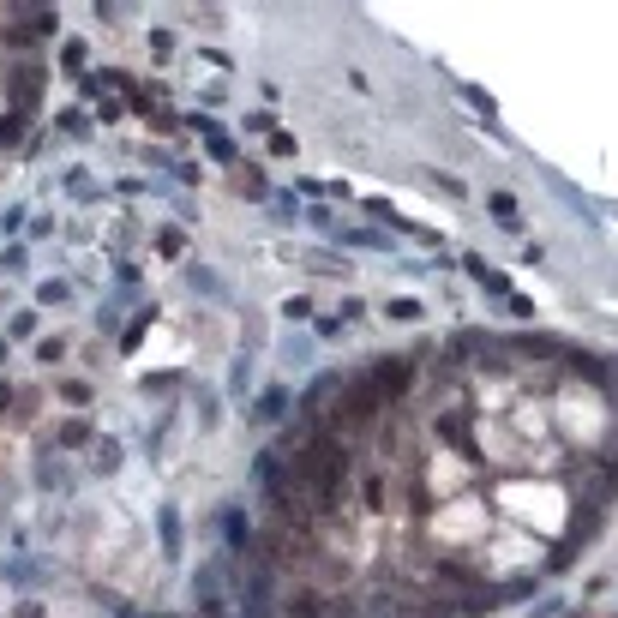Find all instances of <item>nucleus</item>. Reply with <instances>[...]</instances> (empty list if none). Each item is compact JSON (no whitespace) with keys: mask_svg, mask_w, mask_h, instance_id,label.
Listing matches in <instances>:
<instances>
[{"mask_svg":"<svg viewBox=\"0 0 618 618\" xmlns=\"http://www.w3.org/2000/svg\"><path fill=\"white\" fill-rule=\"evenodd\" d=\"M60 67H67V72H85V43H78V36L60 48Z\"/></svg>","mask_w":618,"mask_h":618,"instance_id":"nucleus-24","label":"nucleus"},{"mask_svg":"<svg viewBox=\"0 0 618 618\" xmlns=\"http://www.w3.org/2000/svg\"><path fill=\"white\" fill-rule=\"evenodd\" d=\"M150 55H157V60L174 55V36H169V30H150Z\"/></svg>","mask_w":618,"mask_h":618,"instance_id":"nucleus-31","label":"nucleus"},{"mask_svg":"<svg viewBox=\"0 0 618 618\" xmlns=\"http://www.w3.org/2000/svg\"><path fill=\"white\" fill-rule=\"evenodd\" d=\"M67 192H78V199H97V192H90V169H72V174H67Z\"/></svg>","mask_w":618,"mask_h":618,"instance_id":"nucleus-27","label":"nucleus"},{"mask_svg":"<svg viewBox=\"0 0 618 618\" xmlns=\"http://www.w3.org/2000/svg\"><path fill=\"white\" fill-rule=\"evenodd\" d=\"M427 541L438 552H480V541H487V504H480V492H462V499H450V504H432Z\"/></svg>","mask_w":618,"mask_h":618,"instance_id":"nucleus-1","label":"nucleus"},{"mask_svg":"<svg viewBox=\"0 0 618 618\" xmlns=\"http://www.w3.org/2000/svg\"><path fill=\"white\" fill-rule=\"evenodd\" d=\"M25 132H30V115H18V108H13V115L0 120V150H13V144L25 139Z\"/></svg>","mask_w":618,"mask_h":618,"instance_id":"nucleus-18","label":"nucleus"},{"mask_svg":"<svg viewBox=\"0 0 618 618\" xmlns=\"http://www.w3.org/2000/svg\"><path fill=\"white\" fill-rule=\"evenodd\" d=\"M264 144H271V157H294V150H301V144H294V139H288V132H271V139H264Z\"/></svg>","mask_w":618,"mask_h":618,"instance_id":"nucleus-26","label":"nucleus"},{"mask_svg":"<svg viewBox=\"0 0 618 618\" xmlns=\"http://www.w3.org/2000/svg\"><path fill=\"white\" fill-rule=\"evenodd\" d=\"M487 211H492V222H504V229H522V216H517V192H487Z\"/></svg>","mask_w":618,"mask_h":618,"instance_id":"nucleus-13","label":"nucleus"},{"mask_svg":"<svg viewBox=\"0 0 618 618\" xmlns=\"http://www.w3.org/2000/svg\"><path fill=\"white\" fill-rule=\"evenodd\" d=\"M13 397H18V390L6 385V378H0V415H6V408H13Z\"/></svg>","mask_w":618,"mask_h":618,"instance_id":"nucleus-36","label":"nucleus"},{"mask_svg":"<svg viewBox=\"0 0 618 618\" xmlns=\"http://www.w3.org/2000/svg\"><path fill=\"white\" fill-rule=\"evenodd\" d=\"M157 552L169 564H180V552H187V534H180V504H174V499L157 504Z\"/></svg>","mask_w":618,"mask_h":618,"instance_id":"nucleus-6","label":"nucleus"},{"mask_svg":"<svg viewBox=\"0 0 618 618\" xmlns=\"http://www.w3.org/2000/svg\"><path fill=\"white\" fill-rule=\"evenodd\" d=\"M169 618H192V613H169Z\"/></svg>","mask_w":618,"mask_h":618,"instance_id":"nucleus-38","label":"nucleus"},{"mask_svg":"<svg viewBox=\"0 0 618 618\" xmlns=\"http://www.w3.org/2000/svg\"><path fill=\"white\" fill-rule=\"evenodd\" d=\"M0 229H6V234L25 229V204H6V211H0Z\"/></svg>","mask_w":618,"mask_h":618,"instance_id":"nucleus-30","label":"nucleus"},{"mask_svg":"<svg viewBox=\"0 0 618 618\" xmlns=\"http://www.w3.org/2000/svg\"><path fill=\"white\" fill-rule=\"evenodd\" d=\"M43 85H48V60H13V67H0V90L13 97L18 115H36Z\"/></svg>","mask_w":618,"mask_h":618,"instance_id":"nucleus-3","label":"nucleus"},{"mask_svg":"<svg viewBox=\"0 0 618 618\" xmlns=\"http://www.w3.org/2000/svg\"><path fill=\"white\" fill-rule=\"evenodd\" d=\"M85 445H97V427H90V420H67L55 450H85Z\"/></svg>","mask_w":618,"mask_h":618,"instance_id":"nucleus-14","label":"nucleus"},{"mask_svg":"<svg viewBox=\"0 0 618 618\" xmlns=\"http://www.w3.org/2000/svg\"><path fill=\"white\" fill-rule=\"evenodd\" d=\"M216 534H222V552L229 559H252L259 552V522H252V510H241V504H216Z\"/></svg>","mask_w":618,"mask_h":618,"instance_id":"nucleus-4","label":"nucleus"},{"mask_svg":"<svg viewBox=\"0 0 618 618\" xmlns=\"http://www.w3.org/2000/svg\"><path fill=\"white\" fill-rule=\"evenodd\" d=\"M36 306H72V283L67 276H43L36 283Z\"/></svg>","mask_w":618,"mask_h":618,"instance_id":"nucleus-12","label":"nucleus"},{"mask_svg":"<svg viewBox=\"0 0 618 618\" xmlns=\"http://www.w3.org/2000/svg\"><path fill=\"white\" fill-rule=\"evenodd\" d=\"M283 318H313V301H306V294H288V301H283Z\"/></svg>","mask_w":618,"mask_h":618,"instance_id":"nucleus-29","label":"nucleus"},{"mask_svg":"<svg viewBox=\"0 0 618 618\" xmlns=\"http://www.w3.org/2000/svg\"><path fill=\"white\" fill-rule=\"evenodd\" d=\"M150 318H157V306L144 301V313H139V318H132L127 331H120V355H139V343H144V324H150Z\"/></svg>","mask_w":618,"mask_h":618,"instance_id":"nucleus-15","label":"nucleus"},{"mask_svg":"<svg viewBox=\"0 0 618 618\" xmlns=\"http://www.w3.org/2000/svg\"><path fill=\"white\" fill-rule=\"evenodd\" d=\"M241 127H246V132H264V139H271V132H276V120H271V108H246V115H241Z\"/></svg>","mask_w":618,"mask_h":618,"instance_id":"nucleus-21","label":"nucleus"},{"mask_svg":"<svg viewBox=\"0 0 618 618\" xmlns=\"http://www.w3.org/2000/svg\"><path fill=\"white\" fill-rule=\"evenodd\" d=\"M120 462H127L120 438H97V445H90V469H97L102 480H108V475H120Z\"/></svg>","mask_w":618,"mask_h":618,"instance_id":"nucleus-9","label":"nucleus"},{"mask_svg":"<svg viewBox=\"0 0 618 618\" xmlns=\"http://www.w3.org/2000/svg\"><path fill=\"white\" fill-rule=\"evenodd\" d=\"M13 618H48V606H43V601H18Z\"/></svg>","mask_w":618,"mask_h":618,"instance_id":"nucleus-35","label":"nucleus"},{"mask_svg":"<svg viewBox=\"0 0 618 618\" xmlns=\"http://www.w3.org/2000/svg\"><path fill=\"white\" fill-rule=\"evenodd\" d=\"M6 336H36V313H18L13 324H6Z\"/></svg>","mask_w":618,"mask_h":618,"instance_id":"nucleus-33","label":"nucleus"},{"mask_svg":"<svg viewBox=\"0 0 618 618\" xmlns=\"http://www.w3.org/2000/svg\"><path fill=\"white\" fill-rule=\"evenodd\" d=\"M234 187H241L246 199H271V187L259 180V169H234Z\"/></svg>","mask_w":618,"mask_h":618,"instance_id":"nucleus-19","label":"nucleus"},{"mask_svg":"<svg viewBox=\"0 0 618 618\" xmlns=\"http://www.w3.org/2000/svg\"><path fill=\"white\" fill-rule=\"evenodd\" d=\"M427 180H432V187H445L450 199H469V187H462L457 174H445V169H427Z\"/></svg>","mask_w":618,"mask_h":618,"instance_id":"nucleus-22","label":"nucleus"},{"mask_svg":"<svg viewBox=\"0 0 618 618\" xmlns=\"http://www.w3.org/2000/svg\"><path fill=\"white\" fill-rule=\"evenodd\" d=\"M271 216L276 222H301V192H271Z\"/></svg>","mask_w":618,"mask_h":618,"instance_id":"nucleus-17","label":"nucleus"},{"mask_svg":"<svg viewBox=\"0 0 618 618\" xmlns=\"http://www.w3.org/2000/svg\"><path fill=\"white\" fill-rule=\"evenodd\" d=\"M25 264H30V252H25V246H6V252H0V271H6V276H18V271H25Z\"/></svg>","mask_w":618,"mask_h":618,"instance_id":"nucleus-23","label":"nucleus"},{"mask_svg":"<svg viewBox=\"0 0 618 618\" xmlns=\"http://www.w3.org/2000/svg\"><path fill=\"white\" fill-rule=\"evenodd\" d=\"M30 355L43 360V366H60V360H67V336H36V343H30Z\"/></svg>","mask_w":618,"mask_h":618,"instance_id":"nucleus-16","label":"nucleus"},{"mask_svg":"<svg viewBox=\"0 0 618 618\" xmlns=\"http://www.w3.org/2000/svg\"><path fill=\"white\" fill-rule=\"evenodd\" d=\"M187 283H192V294H204V301H229V283H222L211 264H187Z\"/></svg>","mask_w":618,"mask_h":618,"instance_id":"nucleus-8","label":"nucleus"},{"mask_svg":"<svg viewBox=\"0 0 618 618\" xmlns=\"http://www.w3.org/2000/svg\"><path fill=\"white\" fill-rule=\"evenodd\" d=\"M283 355H288V360H294V366H306V360H313V336H294V343H288V348H283Z\"/></svg>","mask_w":618,"mask_h":618,"instance_id":"nucleus-25","label":"nucleus"},{"mask_svg":"<svg viewBox=\"0 0 618 618\" xmlns=\"http://www.w3.org/2000/svg\"><path fill=\"white\" fill-rule=\"evenodd\" d=\"M60 403H67V408H85L90 403V385H85V378H67V385H60Z\"/></svg>","mask_w":618,"mask_h":618,"instance_id":"nucleus-20","label":"nucleus"},{"mask_svg":"<svg viewBox=\"0 0 618 618\" xmlns=\"http://www.w3.org/2000/svg\"><path fill=\"white\" fill-rule=\"evenodd\" d=\"M246 408H252V420H259V427H276V432H283L288 420L301 415V397H294L288 385H264V390H252V403H246Z\"/></svg>","mask_w":618,"mask_h":618,"instance_id":"nucleus-5","label":"nucleus"},{"mask_svg":"<svg viewBox=\"0 0 618 618\" xmlns=\"http://www.w3.org/2000/svg\"><path fill=\"white\" fill-rule=\"evenodd\" d=\"M385 318H397V324H420V318H427V306H420L415 294H390V301H385Z\"/></svg>","mask_w":618,"mask_h":618,"instance_id":"nucleus-11","label":"nucleus"},{"mask_svg":"<svg viewBox=\"0 0 618 618\" xmlns=\"http://www.w3.org/2000/svg\"><path fill=\"white\" fill-rule=\"evenodd\" d=\"M157 246L169 252V259H180V246H187V234H180V229H162V234H157Z\"/></svg>","mask_w":618,"mask_h":618,"instance_id":"nucleus-28","label":"nucleus"},{"mask_svg":"<svg viewBox=\"0 0 618 618\" xmlns=\"http://www.w3.org/2000/svg\"><path fill=\"white\" fill-rule=\"evenodd\" d=\"M6 355H13V336L0 331V366H6Z\"/></svg>","mask_w":618,"mask_h":618,"instance_id":"nucleus-37","label":"nucleus"},{"mask_svg":"<svg viewBox=\"0 0 618 618\" xmlns=\"http://www.w3.org/2000/svg\"><path fill=\"white\" fill-rule=\"evenodd\" d=\"M360 504H366V517H385V504H390V480L378 475V469H366V475H360Z\"/></svg>","mask_w":618,"mask_h":618,"instance_id":"nucleus-7","label":"nucleus"},{"mask_svg":"<svg viewBox=\"0 0 618 618\" xmlns=\"http://www.w3.org/2000/svg\"><path fill=\"white\" fill-rule=\"evenodd\" d=\"M462 97H469V102H475V108H480V115H499V108H492V97H487V90H475V85H462Z\"/></svg>","mask_w":618,"mask_h":618,"instance_id":"nucleus-32","label":"nucleus"},{"mask_svg":"<svg viewBox=\"0 0 618 618\" xmlns=\"http://www.w3.org/2000/svg\"><path fill=\"white\" fill-rule=\"evenodd\" d=\"M229 397H234V403L252 397V348H241V355L229 360Z\"/></svg>","mask_w":618,"mask_h":618,"instance_id":"nucleus-10","label":"nucleus"},{"mask_svg":"<svg viewBox=\"0 0 618 618\" xmlns=\"http://www.w3.org/2000/svg\"><path fill=\"white\" fill-rule=\"evenodd\" d=\"M504 301H510V313H517V318H534V301H529V294H504Z\"/></svg>","mask_w":618,"mask_h":618,"instance_id":"nucleus-34","label":"nucleus"},{"mask_svg":"<svg viewBox=\"0 0 618 618\" xmlns=\"http://www.w3.org/2000/svg\"><path fill=\"white\" fill-rule=\"evenodd\" d=\"M192 618H234V559L211 552L192 564Z\"/></svg>","mask_w":618,"mask_h":618,"instance_id":"nucleus-2","label":"nucleus"}]
</instances>
